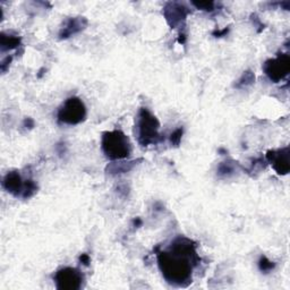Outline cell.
Segmentation results:
<instances>
[{
	"mask_svg": "<svg viewBox=\"0 0 290 290\" xmlns=\"http://www.w3.org/2000/svg\"><path fill=\"white\" fill-rule=\"evenodd\" d=\"M158 266L168 283L185 288L192 283L193 270L201 262L196 252V244L185 236L172 240L167 251L157 254Z\"/></svg>",
	"mask_w": 290,
	"mask_h": 290,
	"instance_id": "1",
	"label": "cell"
},
{
	"mask_svg": "<svg viewBox=\"0 0 290 290\" xmlns=\"http://www.w3.org/2000/svg\"><path fill=\"white\" fill-rule=\"evenodd\" d=\"M101 150L110 161L126 160L130 157L133 147L130 139L124 131L115 129L104 131L101 137Z\"/></svg>",
	"mask_w": 290,
	"mask_h": 290,
	"instance_id": "2",
	"label": "cell"
},
{
	"mask_svg": "<svg viewBox=\"0 0 290 290\" xmlns=\"http://www.w3.org/2000/svg\"><path fill=\"white\" fill-rule=\"evenodd\" d=\"M136 134L142 147L158 144L161 138L160 121L148 108H140L136 118Z\"/></svg>",
	"mask_w": 290,
	"mask_h": 290,
	"instance_id": "3",
	"label": "cell"
},
{
	"mask_svg": "<svg viewBox=\"0 0 290 290\" xmlns=\"http://www.w3.org/2000/svg\"><path fill=\"white\" fill-rule=\"evenodd\" d=\"M58 121L65 125H79L86 118V107L82 99L77 97H70L65 100L58 109Z\"/></svg>",
	"mask_w": 290,
	"mask_h": 290,
	"instance_id": "4",
	"label": "cell"
},
{
	"mask_svg": "<svg viewBox=\"0 0 290 290\" xmlns=\"http://www.w3.org/2000/svg\"><path fill=\"white\" fill-rule=\"evenodd\" d=\"M263 71L267 79L279 83L288 76L290 71V56L288 53H279L278 56L267 60L263 63Z\"/></svg>",
	"mask_w": 290,
	"mask_h": 290,
	"instance_id": "5",
	"label": "cell"
},
{
	"mask_svg": "<svg viewBox=\"0 0 290 290\" xmlns=\"http://www.w3.org/2000/svg\"><path fill=\"white\" fill-rule=\"evenodd\" d=\"M56 288L60 290H79L84 282V275L77 267L65 266L53 275Z\"/></svg>",
	"mask_w": 290,
	"mask_h": 290,
	"instance_id": "6",
	"label": "cell"
},
{
	"mask_svg": "<svg viewBox=\"0 0 290 290\" xmlns=\"http://www.w3.org/2000/svg\"><path fill=\"white\" fill-rule=\"evenodd\" d=\"M189 13L190 9L185 4L176 2L167 3L162 9L163 17L166 18L167 24L171 29H180V27H183Z\"/></svg>",
	"mask_w": 290,
	"mask_h": 290,
	"instance_id": "7",
	"label": "cell"
},
{
	"mask_svg": "<svg viewBox=\"0 0 290 290\" xmlns=\"http://www.w3.org/2000/svg\"><path fill=\"white\" fill-rule=\"evenodd\" d=\"M290 150L284 147L276 150H270L265 154V160L270 163L276 174L280 176L288 175L290 171Z\"/></svg>",
	"mask_w": 290,
	"mask_h": 290,
	"instance_id": "8",
	"label": "cell"
},
{
	"mask_svg": "<svg viewBox=\"0 0 290 290\" xmlns=\"http://www.w3.org/2000/svg\"><path fill=\"white\" fill-rule=\"evenodd\" d=\"M3 187L4 189L12 194L15 197H22L23 193L25 190L26 186V179H23L20 171L18 170H12L8 171L3 178Z\"/></svg>",
	"mask_w": 290,
	"mask_h": 290,
	"instance_id": "9",
	"label": "cell"
},
{
	"mask_svg": "<svg viewBox=\"0 0 290 290\" xmlns=\"http://www.w3.org/2000/svg\"><path fill=\"white\" fill-rule=\"evenodd\" d=\"M88 24V18L84 16L68 17L67 20L62 23L60 30H59V40H66L71 38L72 35H76L77 33L85 30Z\"/></svg>",
	"mask_w": 290,
	"mask_h": 290,
	"instance_id": "10",
	"label": "cell"
},
{
	"mask_svg": "<svg viewBox=\"0 0 290 290\" xmlns=\"http://www.w3.org/2000/svg\"><path fill=\"white\" fill-rule=\"evenodd\" d=\"M140 161H143L142 159H138V160H134V161H125V160L112 161L111 163H109V165L107 166L106 171H107V174L111 176L125 174V172H128L133 169V168Z\"/></svg>",
	"mask_w": 290,
	"mask_h": 290,
	"instance_id": "11",
	"label": "cell"
},
{
	"mask_svg": "<svg viewBox=\"0 0 290 290\" xmlns=\"http://www.w3.org/2000/svg\"><path fill=\"white\" fill-rule=\"evenodd\" d=\"M21 42L22 39L18 35L7 34L5 32H2V34H0V48H2L3 52L18 48L21 45Z\"/></svg>",
	"mask_w": 290,
	"mask_h": 290,
	"instance_id": "12",
	"label": "cell"
},
{
	"mask_svg": "<svg viewBox=\"0 0 290 290\" xmlns=\"http://www.w3.org/2000/svg\"><path fill=\"white\" fill-rule=\"evenodd\" d=\"M239 165L234 160H226L219 163L216 168V174L221 178H229L238 171Z\"/></svg>",
	"mask_w": 290,
	"mask_h": 290,
	"instance_id": "13",
	"label": "cell"
},
{
	"mask_svg": "<svg viewBox=\"0 0 290 290\" xmlns=\"http://www.w3.org/2000/svg\"><path fill=\"white\" fill-rule=\"evenodd\" d=\"M255 74L252 70H246L243 72V75L239 77V80L237 81V83L235 84V86L237 89H244L248 88V86L253 85L255 83Z\"/></svg>",
	"mask_w": 290,
	"mask_h": 290,
	"instance_id": "14",
	"label": "cell"
},
{
	"mask_svg": "<svg viewBox=\"0 0 290 290\" xmlns=\"http://www.w3.org/2000/svg\"><path fill=\"white\" fill-rule=\"evenodd\" d=\"M275 267V263L273 261H270L265 255H262L260 261H258V269L262 273H269V272L273 271Z\"/></svg>",
	"mask_w": 290,
	"mask_h": 290,
	"instance_id": "15",
	"label": "cell"
},
{
	"mask_svg": "<svg viewBox=\"0 0 290 290\" xmlns=\"http://www.w3.org/2000/svg\"><path fill=\"white\" fill-rule=\"evenodd\" d=\"M194 7H196L199 11L212 13L215 11V3L214 2H192Z\"/></svg>",
	"mask_w": 290,
	"mask_h": 290,
	"instance_id": "16",
	"label": "cell"
},
{
	"mask_svg": "<svg viewBox=\"0 0 290 290\" xmlns=\"http://www.w3.org/2000/svg\"><path fill=\"white\" fill-rule=\"evenodd\" d=\"M183 135H184V128L183 127H179V128H177L174 133L170 135V143L176 148L179 147L181 138H183Z\"/></svg>",
	"mask_w": 290,
	"mask_h": 290,
	"instance_id": "17",
	"label": "cell"
},
{
	"mask_svg": "<svg viewBox=\"0 0 290 290\" xmlns=\"http://www.w3.org/2000/svg\"><path fill=\"white\" fill-rule=\"evenodd\" d=\"M12 60H13V57H12V56H7L6 58L3 59L2 63H0V67H2V71H3V72H6V70L8 69L9 65H11Z\"/></svg>",
	"mask_w": 290,
	"mask_h": 290,
	"instance_id": "18",
	"label": "cell"
},
{
	"mask_svg": "<svg viewBox=\"0 0 290 290\" xmlns=\"http://www.w3.org/2000/svg\"><path fill=\"white\" fill-rule=\"evenodd\" d=\"M35 126V121L32 119L31 117H26L24 120H23V124H22V127H25V128H27V130H30L33 128V127Z\"/></svg>",
	"mask_w": 290,
	"mask_h": 290,
	"instance_id": "19",
	"label": "cell"
},
{
	"mask_svg": "<svg viewBox=\"0 0 290 290\" xmlns=\"http://www.w3.org/2000/svg\"><path fill=\"white\" fill-rule=\"evenodd\" d=\"M251 18H252V21L254 23V25L258 27V30H257L258 32H261L263 29H264V25H263V23H261V20L258 18V16L256 15V14H252Z\"/></svg>",
	"mask_w": 290,
	"mask_h": 290,
	"instance_id": "20",
	"label": "cell"
},
{
	"mask_svg": "<svg viewBox=\"0 0 290 290\" xmlns=\"http://www.w3.org/2000/svg\"><path fill=\"white\" fill-rule=\"evenodd\" d=\"M229 32V27H225L224 30H216L212 33L213 36H215V38H221V36H225L227 33Z\"/></svg>",
	"mask_w": 290,
	"mask_h": 290,
	"instance_id": "21",
	"label": "cell"
},
{
	"mask_svg": "<svg viewBox=\"0 0 290 290\" xmlns=\"http://www.w3.org/2000/svg\"><path fill=\"white\" fill-rule=\"evenodd\" d=\"M80 262L82 263V264L89 266L90 263H91V258L88 254H82V255L80 256Z\"/></svg>",
	"mask_w": 290,
	"mask_h": 290,
	"instance_id": "22",
	"label": "cell"
},
{
	"mask_svg": "<svg viewBox=\"0 0 290 290\" xmlns=\"http://www.w3.org/2000/svg\"><path fill=\"white\" fill-rule=\"evenodd\" d=\"M178 42L181 43V44H184V43L186 42V34H184V33H180V34H179Z\"/></svg>",
	"mask_w": 290,
	"mask_h": 290,
	"instance_id": "23",
	"label": "cell"
}]
</instances>
